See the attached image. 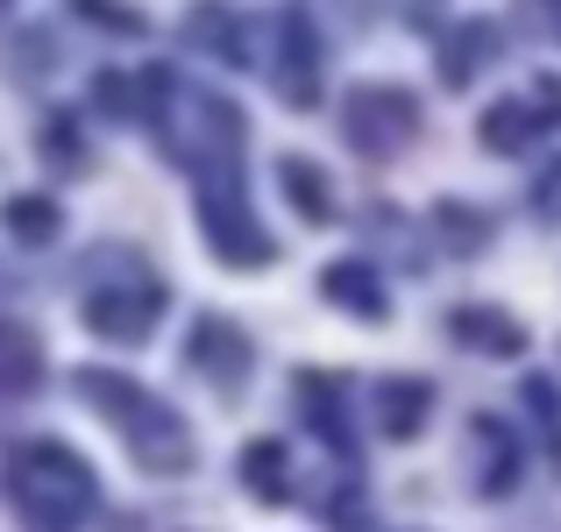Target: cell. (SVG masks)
Here are the masks:
<instances>
[{
	"mask_svg": "<svg viewBox=\"0 0 561 532\" xmlns=\"http://www.w3.org/2000/svg\"><path fill=\"white\" fill-rule=\"evenodd\" d=\"M554 14H561V0H554Z\"/></svg>",
	"mask_w": 561,
	"mask_h": 532,
	"instance_id": "20",
	"label": "cell"
},
{
	"mask_svg": "<svg viewBox=\"0 0 561 532\" xmlns=\"http://www.w3.org/2000/svg\"><path fill=\"white\" fill-rule=\"evenodd\" d=\"M426 412H434V383H426V377H391L377 391V419H383L391 440H420Z\"/></svg>",
	"mask_w": 561,
	"mask_h": 532,
	"instance_id": "10",
	"label": "cell"
},
{
	"mask_svg": "<svg viewBox=\"0 0 561 532\" xmlns=\"http://www.w3.org/2000/svg\"><path fill=\"white\" fill-rule=\"evenodd\" d=\"M342 128L363 157H391V150H405V136L420 128V107H412V93H398V85H356V93L342 100Z\"/></svg>",
	"mask_w": 561,
	"mask_h": 532,
	"instance_id": "3",
	"label": "cell"
},
{
	"mask_svg": "<svg viewBox=\"0 0 561 532\" xmlns=\"http://www.w3.org/2000/svg\"><path fill=\"white\" fill-rule=\"evenodd\" d=\"M192 43H199V50H220V57H242L228 8H199V14H192Z\"/></svg>",
	"mask_w": 561,
	"mask_h": 532,
	"instance_id": "16",
	"label": "cell"
},
{
	"mask_svg": "<svg viewBox=\"0 0 561 532\" xmlns=\"http://www.w3.org/2000/svg\"><path fill=\"white\" fill-rule=\"evenodd\" d=\"M299 397H306V419L328 440H342V397H328V377H299Z\"/></svg>",
	"mask_w": 561,
	"mask_h": 532,
	"instance_id": "17",
	"label": "cell"
},
{
	"mask_svg": "<svg viewBox=\"0 0 561 532\" xmlns=\"http://www.w3.org/2000/svg\"><path fill=\"white\" fill-rule=\"evenodd\" d=\"M242 490L263 497V505L285 497V448H277V440H249L242 448Z\"/></svg>",
	"mask_w": 561,
	"mask_h": 532,
	"instance_id": "15",
	"label": "cell"
},
{
	"mask_svg": "<svg viewBox=\"0 0 561 532\" xmlns=\"http://www.w3.org/2000/svg\"><path fill=\"white\" fill-rule=\"evenodd\" d=\"M43 383V334L28 320L0 313V397H28Z\"/></svg>",
	"mask_w": 561,
	"mask_h": 532,
	"instance_id": "8",
	"label": "cell"
},
{
	"mask_svg": "<svg viewBox=\"0 0 561 532\" xmlns=\"http://www.w3.org/2000/svg\"><path fill=\"white\" fill-rule=\"evenodd\" d=\"M534 93H540V100H497V107L483 114V128H477V136H483V150L519 157L534 136H548V128L561 122V85H554V79H540Z\"/></svg>",
	"mask_w": 561,
	"mask_h": 532,
	"instance_id": "4",
	"label": "cell"
},
{
	"mask_svg": "<svg viewBox=\"0 0 561 532\" xmlns=\"http://www.w3.org/2000/svg\"><path fill=\"white\" fill-rule=\"evenodd\" d=\"M79 397L128 440V454H136L150 476H179V469H192L185 419L171 405H157L136 377H122V369H79Z\"/></svg>",
	"mask_w": 561,
	"mask_h": 532,
	"instance_id": "2",
	"label": "cell"
},
{
	"mask_svg": "<svg viewBox=\"0 0 561 532\" xmlns=\"http://www.w3.org/2000/svg\"><path fill=\"white\" fill-rule=\"evenodd\" d=\"M0 8H8V0H0Z\"/></svg>",
	"mask_w": 561,
	"mask_h": 532,
	"instance_id": "21",
	"label": "cell"
},
{
	"mask_svg": "<svg viewBox=\"0 0 561 532\" xmlns=\"http://www.w3.org/2000/svg\"><path fill=\"white\" fill-rule=\"evenodd\" d=\"M0 228L22 248H50L57 228H65V213H57V199H43V192H14V199L0 206Z\"/></svg>",
	"mask_w": 561,
	"mask_h": 532,
	"instance_id": "12",
	"label": "cell"
},
{
	"mask_svg": "<svg viewBox=\"0 0 561 532\" xmlns=\"http://www.w3.org/2000/svg\"><path fill=\"white\" fill-rule=\"evenodd\" d=\"M534 206H540V220H561V164L540 177V192H534Z\"/></svg>",
	"mask_w": 561,
	"mask_h": 532,
	"instance_id": "19",
	"label": "cell"
},
{
	"mask_svg": "<svg viewBox=\"0 0 561 532\" xmlns=\"http://www.w3.org/2000/svg\"><path fill=\"white\" fill-rule=\"evenodd\" d=\"M277 93H285L291 107H313L320 100V36L299 8L277 14Z\"/></svg>",
	"mask_w": 561,
	"mask_h": 532,
	"instance_id": "5",
	"label": "cell"
},
{
	"mask_svg": "<svg viewBox=\"0 0 561 532\" xmlns=\"http://www.w3.org/2000/svg\"><path fill=\"white\" fill-rule=\"evenodd\" d=\"M157 305H164V291L157 285H136V291H93L85 299V327L93 334H107V342H150V320H157Z\"/></svg>",
	"mask_w": 561,
	"mask_h": 532,
	"instance_id": "6",
	"label": "cell"
},
{
	"mask_svg": "<svg viewBox=\"0 0 561 532\" xmlns=\"http://www.w3.org/2000/svg\"><path fill=\"white\" fill-rule=\"evenodd\" d=\"M434 220H440V234H462V248H477V242H483V220H477V213H462V206H440Z\"/></svg>",
	"mask_w": 561,
	"mask_h": 532,
	"instance_id": "18",
	"label": "cell"
},
{
	"mask_svg": "<svg viewBox=\"0 0 561 532\" xmlns=\"http://www.w3.org/2000/svg\"><path fill=\"white\" fill-rule=\"evenodd\" d=\"M320 291H328L334 305H348L356 320H383V285H377V270H370V263H328Z\"/></svg>",
	"mask_w": 561,
	"mask_h": 532,
	"instance_id": "13",
	"label": "cell"
},
{
	"mask_svg": "<svg viewBox=\"0 0 561 532\" xmlns=\"http://www.w3.org/2000/svg\"><path fill=\"white\" fill-rule=\"evenodd\" d=\"M206 242H214L220 263H234V270H256V263H271V242H263V228L242 213V199H206Z\"/></svg>",
	"mask_w": 561,
	"mask_h": 532,
	"instance_id": "7",
	"label": "cell"
},
{
	"mask_svg": "<svg viewBox=\"0 0 561 532\" xmlns=\"http://www.w3.org/2000/svg\"><path fill=\"white\" fill-rule=\"evenodd\" d=\"M192 362H199L214 383L242 391V377H249V342L228 327V320H199V327H192Z\"/></svg>",
	"mask_w": 561,
	"mask_h": 532,
	"instance_id": "9",
	"label": "cell"
},
{
	"mask_svg": "<svg viewBox=\"0 0 561 532\" xmlns=\"http://www.w3.org/2000/svg\"><path fill=\"white\" fill-rule=\"evenodd\" d=\"M8 505L28 532H79L100 511V483L65 440H22L8 454Z\"/></svg>",
	"mask_w": 561,
	"mask_h": 532,
	"instance_id": "1",
	"label": "cell"
},
{
	"mask_svg": "<svg viewBox=\"0 0 561 532\" xmlns=\"http://www.w3.org/2000/svg\"><path fill=\"white\" fill-rule=\"evenodd\" d=\"M277 185H285V199L299 206L306 228H328L334 220V185L320 164H306V157H277Z\"/></svg>",
	"mask_w": 561,
	"mask_h": 532,
	"instance_id": "11",
	"label": "cell"
},
{
	"mask_svg": "<svg viewBox=\"0 0 561 532\" xmlns=\"http://www.w3.org/2000/svg\"><path fill=\"white\" fill-rule=\"evenodd\" d=\"M455 342H469V348H483V355H519L526 334L512 327L505 313H483V305H469V313H455Z\"/></svg>",
	"mask_w": 561,
	"mask_h": 532,
	"instance_id": "14",
	"label": "cell"
}]
</instances>
